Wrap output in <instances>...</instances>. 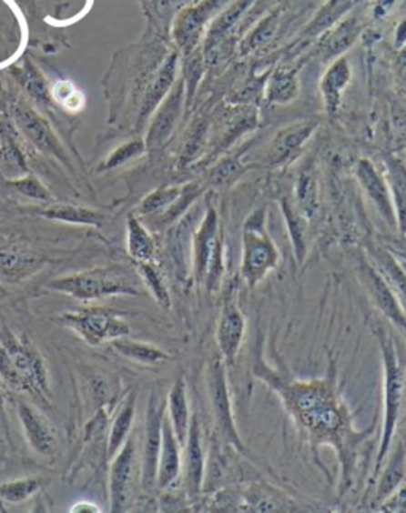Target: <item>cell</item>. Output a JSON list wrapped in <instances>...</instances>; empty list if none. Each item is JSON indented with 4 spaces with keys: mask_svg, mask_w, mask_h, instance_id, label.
Here are the masks:
<instances>
[{
    "mask_svg": "<svg viewBox=\"0 0 406 513\" xmlns=\"http://www.w3.org/2000/svg\"><path fill=\"white\" fill-rule=\"evenodd\" d=\"M258 376L277 391L297 427L307 434L313 444L332 446L339 453L343 485L350 487L356 466L357 447L371 434L373 427L365 433L352 428L351 416L345 403L340 399L335 376L316 380H289L271 373L267 367H256Z\"/></svg>",
    "mask_w": 406,
    "mask_h": 513,
    "instance_id": "1",
    "label": "cell"
},
{
    "mask_svg": "<svg viewBox=\"0 0 406 513\" xmlns=\"http://www.w3.org/2000/svg\"><path fill=\"white\" fill-rule=\"evenodd\" d=\"M111 347L115 348V352L124 358H129L142 365H160V363L170 360V355L164 352L162 348L156 347L148 342L134 341L129 337L111 341Z\"/></svg>",
    "mask_w": 406,
    "mask_h": 513,
    "instance_id": "24",
    "label": "cell"
},
{
    "mask_svg": "<svg viewBox=\"0 0 406 513\" xmlns=\"http://www.w3.org/2000/svg\"><path fill=\"white\" fill-rule=\"evenodd\" d=\"M138 275L142 277L143 284L148 288L149 294L153 295L156 303L164 309H170L172 298L168 294V288H167L166 282H164L162 276L159 275V271L156 269L153 263H138Z\"/></svg>",
    "mask_w": 406,
    "mask_h": 513,
    "instance_id": "36",
    "label": "cell"
},
{
    "mask_svg": "<svg viewBox=\"0 0 406 513\" xmlns=\"http://www.w3.org/2000/svg\"><path fill=\"white\" fill-rule=\"evenodd\" d=\"M185 458H183V482H185L186 495L191 501H198L203 493V483L207 474L205 452L202 446V429L198 416H192L189 433L186 438Z\"/></svg>",
    "mask_w": 406,
    "mask_h": 513,
    "instance_id": "12",
    "label": "cell"
},
{
    "mask_svg": "<svg viewBox=\"0 0 406 513\" xmlns=\"http://www.w3.org/2000/svg\"><path fill=\"white\" fill-rule=\"evenodd\" d=\"M136 440L129 438L111 458L110 468V510L123 512L129 498L130 483L136 469Z\"/></svg>",
    "mask_w": 406,
    "mask_h": 513,
    "instance_id": "13",
    "label": "cell"
},
{
    "mask_svg": "<svg viewBox=\"0 0 406 513\" xmlns=\"http://www.w3.org/2000/svg\"><path fill=\"white\" fill-rule=\"evenodd\" d=\"M359 31H360V27H359L356 18L346 19L345 23H341L324 40L322 51H324L326 57H333V55L343 53L348 46H351L357 35H359Z\"/></svg>",
    "mask_w": 406,
    "mask_h": 513,
    "instance_id": "35",
    "label": "cell"
},
{
    "mask_svg": "<svg viewBox=\"0 0 406 513\" xmlns=\"http://www.w3.org/2000/svg\"><path fill=\"white\" fill-rule=\"evenodd\" d=\"M18 417L29 446L40 455L51 457L56 450V436L48 422L38 410L23 401L18 403Z\"/></svg>",
    "mask_w": 406,
    "mask_h": 513,
    "instance_id": "19",
    "label": "cell"
},
{
    "mask_svg": "<svg viewBox=\"0 0 406 513\" xmlns=\"http://www.w3.org/2000/svg\"><path fill=\"white\" fill-rule=\"evenodd\" d=\"M299 94L296 74L289 70H278L267 87V98L271 104H289Z\"/></svg>",
    "mask_w": 406,
    "mask_h": 513,
    "instance_id": "34",
    "label": "cell"
},
{
    "mask_svg": "<svg viewBox=\"0 0 406 513\" xmlns=\"http://www.w3.org/2000/svg\"><path fill=\"white\" fill-rule=\"evenodd\" d=\"M394 2L395 0H380L375 8L376 16L381 18L382 15H386L391 10V6L394 5Z\"/></svg>",
    "mask_w": 406,
    "mask_h": 513,
    "instance_id": "51",
    "label": "cell"
},
{
    "mask_svg": "<svg viewBox=\"0 0 406 513\" xmlns=\"http://www.w3.org/2000/svg\"><path fill=\"white\" fill-rule=\"evenodd\" d=\"M167 417L172 423L173 431L178 438L179 444L185 446L186 438L189 433L191 425V409H189V399H188V390L183 377H178L172 385L167 397Z\"/></svg>",
    "mask_w": 406,
    "mask_h": 513,
    "instance_id": "22",
    "label": "cell"
},
{
    "mask_svg": "<svg viewBox=\"0 0 406 513\" xmlns=\"http://www.w3.org/2000/svg\"><path fill=\"white\" fill-rule=\"evenodd\" d=\"M175 72H177V55H172L167 59L164 67L160 68L159 75L156 76L153 86L147 92V97H145L142 111H140V117H138L140 123L151 116V113L157 108V105L168 94L170 87H172L173 80H175Z\"/></svg>",
    "mask_w": 406,
    "mask_h": 513,
    "instance_id": "28",
    "label": "cell"
},
{
    "mask_svg": "<svg viewBox=\"0 0 406 513\" xmlns=\"http://www.w3.org/2000/svg\"><path fill=\"white\" fill-rule=\"evenodd\" d=\"M5 422V412H4V397H2V393H0V427Z\"/></svg>",
    "mask_w": 406,
    "mask_h": 513,
    "instance_id": "53",
    "label": "cell"
},
{
    "mask_svg": "<svg viewBox=\"0 0 406 513\" xmlns=\"http://www.w3.org/2000/svg\"><path fill=\"white\" fill-rule=\"evenodd\" d=\"M405 40H406V21L405 23H403V25H401V27H399V31H397V45L401 46V45H403V43H405Z\"/></svg>",
    "mask_w": 406,
    "mask_h": 513,
    "instance_id": "52",
    "label": "cell"
},
{
    "mask_svg": "<svg viewBox=\"0 0 406 513\" xmlns=\"http://www.w3.org/2000/svg\"><path fill=\"white\" fill-rule=\"evenodd\" d=\"M281 209H283L284 220L288 226L294 254H296L297 260L302 263L303 258L307 256V217L299 208V205L292 202L289 196L281 198Z\"/></svg>",
    "mask_w": 406,
    "mask_h": 513,
    "instance_id": "26",
    "label": "cell"
},
{
    "mask_svg": "<svg viewBox=\"0 0 406 513\" xmlns=\"http://www.w3.org/2000/svg\"><path fill=\"white\" fill-rule=\"evenodd\" d=\"M241 276L248 287L254 288L279 262L277 246L267 230V211L256 209L243 226Z\"/></svg>",
    "mask_w": 406,
    "mask_h": 513,
    "instance_id": "5",
    "label": "cell"
},
{
    "mask_svg": "<svg viewBox=\"0 0 406 513\" xmlns=\"http://www.w3.org/2000/svg\"><path fill=\"white\" fill-rule=\"evenodd\" d=\"M145 153V145L142 141H130V143H126L123 146L117 147V151L108 156V159L105 160L100 170H113L117 166H121L129 162V160L136 159L138 156H142Z\"/></svg>",
    "mask_w": 406,
    "mask_h": 513,
    "instance_id": "43",
    "label": "cell"
},
{
    "mask_svg": "<svg viewBox=\"0 0 406 513\" xmlns=\"http://www.w3.org/2000/svg\"><path fill=\"white\" fill-rule=\"evenodd\" d=\"M278 19L277 16L264 19L260 25L254 29L253 34L247 38V42L243 45L245 51H253V49L262 46L264 43L269 42L275 32H277Z\"/></svg>",
    "mask_w": 406,
    "mask_h": 513,
    "instance_id": "45",
    "label": "cell"
},
{
    "mask_svg": "<svg viewBox=\"0 0 406 513\" xmlns=\"http://www.w3.org/2000/svg\"><path fill=\"white\" fill-rule=\"evenodd\" d=\"M46 482L42 477H27L0 485V501L19 504L42 491Z\"/></svg>",
    "mask_w": 406,
    "mask_h": 513,
    "instance_id": "33",
    "label": "cell"
},
{
    "mask_svg": "<svg viewBox=\"0 0 406 513\" xmlns=\"http://www.w3.org/2000/svg\"><path fill=\"white\" fill-rule=\"evenodd\" d=\"M388 184L397 214V226L406 233V166L401 160L389 156L386 157Z\"/></svg>",
    "mask_w": 406,
    "mask_h": 513,
    "instance_id": "27",
    "label": "cell"
},
{
    "mask_svg": "<svg viewBox=\"0 0 406 513\" xmlns=\"http://www.w3.org/2000/svg\"><path fill=\"white\" fill-rule=\"evenodd\" d=\"M360 281L382 316L388 317L391 324L394 325L397 330H401L406 339L405 312L401 309V301L395 297L394 290L389 286L386 277L380 273V269L371 267L370 263L362 262Z\"/></svg>",
    "mask_w": 406,
    "mask_h": 513,
    "instance_id": "10",
    "label": "cell"
},
{
    "mask_svg": "<svg viewBox=\"0 0 406 513\" xmlns=\"http://www.w3.org/2000/svg\"><path fill=\"white\" fill-rule=\"evenodd\" d=\"M0 377L16 391L50 401L46 363L29 337L4 333L0 339Z\"/></svg>",
    "mask_w": 406,
    "mask_h": 513,
    "instance_id": "2",
    "label": "cell"
},
{
    "mask_svg": "<svg viewBox=\"0 0 406 513\" xmlns=\"http://www.w3.org/2000/svg\"><path fill=\"white\" fill-rule=\"evenodd\" d=\"M350 80H351V68L346 59H339L332 67L327 70V74L320 81V91L324 96L329 115H335L339 111L341 94L345 91Z\"/></svg>",
    "mask_w": 406,
    "mask_h": 513,
    "instance_id": "23",
    "label": "cell"
},
{
    "mask_svg": "<svg viewBox=\"0 0 406 513\" xmlns=\"http://www.w3.org/2000/svg\"><path fill=\"white\" fill-rule=\"evenodd\" d=\"M15 116H16V124H18L19 128L23 130V134H25L40 151L51 154V156H55V157H57L61 162L68 164L67 156L62 151L61 145L57 143L50 127L45 124L44 119L38 116L36 111L18 106Z\"/></svg>",
    "mask_w": 406,
    "mask_h": 513,
    "instance_id": "20",
    "label": "cell"
},
{
    "mask_svg": "<svg viewBox=\"0 0 406 513\" xmlns=\"http://www.w3.org/2000/svg\"><path fill=\"white\" fill-rule=\"evenodd\" d=\"M359 0H330L320 10V15L316 16L311 25L308 27V34L310 35H316L320 32L326 31L327 27H330L337 19L341 18Z\"/></svg>",
    "mask_w": 406,
    "mask_h": 513,
    "instance_id": "39",
    "label": "cell"
},
{
    "mask_svg": "<svg viewBox=\"0 0 406 513\" xmlns=\"http://www.w3.org/2000/svg\"><path fill=\"white\" fill-rule=\"evenodd\" d=\"M208 395L211 409L215 417V431L221 444L234 447L235 450L245 453V444L241 440L239 428L235 423L234 407L228 382V365L221 355L213 357L208 363Z\"/></svg>",
    "mask_w": 406,
    "mask_h": 513,
    "instance_id": "8",
    "label": "cell"
},
{
    "mask_svg": "<svg viewBox=\"0 0 406 513\" xmlns=\"http://www.w3.org/2000/svg\"><path fill=\"white\" fill-rule=\"evenodd\" d=\"M203 135H205V126L200 124L198 127L194 128L189 140L186 143L185 151L181 154V166L191 164L192 160L196 159L198 149L202 146Z\"/></svg>",
    "mask_w": 406,
    "mask_h": 513,
    "instance_id": "47",
    "label": "cell"
},
{
    "mask_svg": "<svg viewBox=\"0 0 406 513\" xmlns=\"http://www.w3.org/2000/svg\"><path fill=\"white\" fill-rule=\"evenodd\" d=\"M167 406L159 397H151L145 423V442H143L142 485L143 488H156L157 463H159L160 444H162V423L166 417Z\"/></svg>",
    "mask_w": 406,
    "mask_h": 513,
    "instance_id": "9",
    "label": "cell"
},
{
    "mask_svg": "<svg viewBox=\"0 0 406 513\" xmlns=\"http://www.w3.org/2000/svg\"><path fill=\"white\" fill-rule=\"evenodd\" d=\"M183 100H185V85L179 81L178 85L175 86V89L168 94V97L162 102L159 111L156 113L147 138V146L149 149H157L168 140L175 124L178 121Z\"/></svg>",
    "mask_w": 406,
    "mask_h": 513,
    "instance_id": "17",
    "label": "cell"
},
{
    "mask_svg": "<svg viewBox=\"0 0 406 513\" xmlns=\"http://www.w3.org/2000/svg\"><path fill=\"white\" fill-rule=\"evenodd\" d=\"M357 181L360 184L363 192L367 194L371 203L375 205L378 213L391 226H397V214H395L394 202L391 196L388 181L382 176L376 166L369 159L359 160L356 166Z\"/></svg>",
    "mask_w": 406,
    "mask_h": 513,
    "instance_id": "14",
    "label": "cell"
},
{
    "mask_svg": "<svg viewBox=\"0 0 406 513\" xmlns=\"http://www.w3.org/2000/svg\"><path fill=\"white\" fill-rule=\"evenodd\" d=\"M44 260L23 246H0V276L8 282L25 281L42 268Z\"/></svg>",
    "mask_w": 406,
    "mask_h": 513,
    "instance_id": "18",
    "label": "cell"
},
{
    "mask_svg": "<svg viewBox=\"0 0 406 513\" xmlns=\"http://www.w3.org/2000/svg\"><path fill=\"white\" fill-rule=\"evenodd\" d=\"M0 512H5V508H4V504L0 501Z\"/></svg>",
    "mask_w": 406,
    "mask_h": 513,
    "instance_id": "54",
    "label": "cell"
},
{
    "mask_svg": "<svg viewBox=\"0 0 406 513\" xmlns=\"http://www.w3.org/2000/svg\"><path fill=\"white\" fill-rule=\"evenodd\" d=\"M136 404L137 395L132 391L127 399L124 401L121 409L117 410L115 422L111 425L110 434H108V444H107V455L110 459L119 452L124 442L129 439L130 429L136 418Z\"/></svg>",
    "mask_w": 406,
    "mask_h": 513,
    "instance_id": "25",
    "label": "cell"
},
{
    "mask_svg": "<svg viewBox=\"0 0 406 513\" xmlns=\"http://www.w3.org/2000/svg\"><path fill=\"white\" fill-rule=\"evenodd\" d=\"M53 322L74 331L93 347L130 335V325L123 316L107 307L62 312L53 317Z\"/></svg>",
    "mask_w": 406,
    "mask_h": 513,
    "instance_id": "6",
    "label": "cell"
},
{
    "mask_svg": "<svg viewBox=\"0 0 406 513\" xmlns=\"http://www.w3.org/2000/svg\"><path fill=\"white\" fill-rule=\"evenodd\" d=\"M314 128L316 123L313 121L292 124L289 127L281 128L271 141L270 153H269L271 166H281L284 162L294 159L308 138L313 135Z\"/></svg>",
    "mask_w": 406,
    "mask_h": 513,
    "instance_id": "21",
    "label": "cell"
},
{
    "mask_svg": "<svg viewBox=\"0 0 406 513\" xmlns=\"http://www.w3.org/2000/svg\"><path fill=\"white\" fill-rule=\"evenodd\" d=\"M397 75H399L401 89L406 94V48L401 51L399 59H397Z\"/></svg>",
    "mask_w": 406,
    "mask_h": 513,
    "instance_id": "49",
    "label": "cell"
},
{
    "mask_svg": "<svg viewBox=\"0 0 406 513\" xmlns=\"http://www.w3.org/2000/svg\"><path fill=\"white\" fill-rule=\"evenodd\" d=\"M200 194H202V189H200V186H198V184L183 186V190H181L178 198L166 211L157 214V222H159L160 226L172 224V222L178 219L181 214H185L188 211V208L191 206L196 198H198Z\"/></svg>",
    "mask_w": 406,
    "mask_h": 513,
    "instance_id": "40",
    "label": "cell"
},
{
    "mask_svg": "<svg viewBox=\"0 0 406 513\" xmlns=\"http://www.w3.org/2000/svg\"><path fill=\"white\" fill-rule=\"evenodd\" d=\"M38 213L46 219L61 220V222L78 224V226H99L104 222V216L97 211L75 206V205H66V203L50 205L46 208L38 209Z\"/></svg>",
    "mask_w": 406,
    "mask_h": 513,
    "instance_id": "29",
    "label": "cell"
},
{
    "mask_svg": "<svg viewBox=\"0 0 406 513\" xmlns=\"http://www.w3.org/2000/svg\"><path fill=\"white\" fill-rule=\"evenodd\" d=\"M375 498L373 504L381 506L384 499L394 493L395 489L406 482V442L401 440L392 444L388 457L382 461L381 468L376 472Z\"/></svg>",
    "mask_w": 406,
    "mask_h": 513,
    "instance_id": "16",
    "label": "cell"
},
{
    "mask_svg": "<svg viewBox=\"0 0 406 513\" xmlns=\"http://www.w3.org/2000/svg\"><path fill=\"white\" fill-rule=\"evenodd\" d=\"M373 335L380 344L382 361V427L380 438V448L376 455V472L381 468L382 461L388 457L391 447L394 444L395 433L401 418V403L405 393V365L394 337L381 327H373Z\"/></svg>",
    "mask_w": 406,
    "mask_h": 513,
    "instance_id": "3",
    "label": "cell"
},
{
    "mask_svg": "<svg viewBox=\"0 0 406 513\" xmlns=\"http://www.w3.org/2000/svg\"><path fill=\"white\" fill-rule=\"evenodd\" d=\"M10 186L13 189L18 190L21 196H29L32 200L45 203L51 202L50 192L36 176L25 175V176L16 177V179L10 181Z\"/></svg>",
    "mask_w": 406,
    "mask_h": 513,
    "instance_id": "42",
    "label": "cell"
},
{
    "mask_svg": "<svg viewBox=\"0 0 406 513\" xmlns=\"http://www.w3.org/2000/svg\"><path fill=\"white\" fill-rule=\"evenodd\" d=\"M205 21L207 18L200 6L189 8L179 15L177 25H175V38L181 48L191 49L196 45Z\"/></svg>",
    "mask_w": 406,
    "mask_h": 513,
    "instance_id": "32",
    "label": "cell"
},
{
    "mask_svg": "<svg viewBox=\"0 0 406 513\" xmlns=\"http://www.w3.org/2000/svg\"><path fill=\"white\" fill-rule=\"evenodd\" d=\"M378 269L389 286L394 290L395 297L401 301V309L406 316V269L391 252L378 251L375 254Z\"/></svg>",
    "mask_w": 406,
    "mask_h": 513,
    "instance_id": "30",
    "label": "cell"
},
{
    "mask_svg": "<svg viewBox=\"0 0 406 513\" xmlns=\"http://www.w3.org/2000/svg\"><path fill=\"white\" fill-rule=\"evenodd\" d=\"M181 190L183 187H177V186L154 190L148 196L143 198L137 211L140 216H157L162 211H166L178 198Z\"/></svg>",
    "mask_w": 406,
    "mask_h": 513,
    "instance_id": "38",
    "label": "cell"
},
{
    "mask_svg": "<svg viewBox=\"0 0 406 513\" xmlns=\"http://www.w3.org/2000/svg\"><path fill=\"white\" fill-rule=\"evenodd\" d=\"M245 335H247V318L235 299H226L216 327V344L222 360L226 361L228 367L234 365L235 358L243 346Z\"/></svg>",
    "mask_w": 406,
    "mask_h": 513,
    "instance_id": "11",
    "label": "cell"
},
{
    "mask_svg": "<svg viewBox=\"0 0 406 513\" xmlns=\"http://www.w3.org/2000/svg\"><path fill=\"white\" fill-rule=\"evenodd\" d=\"M50 288L80 301H94L107 297H117V295H129V297L140 295V288L137 286L132 273L121 267L94 268L81 271L76 275L59 277L51 282Z\"/></svg>",
    "mask_w": 406,
    "mask_h": 513,
    "instance_id": "4",
    "label": "cell"
},
{
    "mask_svg": "<svg viewBox=\"0 0 406 513\" xmlns=\"http://www.w3.org/2000/svg\"><path fill=\"white\" fill-rule=\"evenodd\" d=\"M127 247L130 256L136 262L145 263L153 260L154 249H156L153 236L136 216H129L127 219Z\"/></svg>",
    "mask_w": 406,
    "mask_h": 513,
    "instance_id": "31",
    "label": "cell"
},
{
    "mask_svg": "<svg viewBox=\"0 0 406 513\" xmlns=\"http://www.w3.org/2000/svg\"><path fill=\"white\" fill-rule=\"evenodd\" d=\"M381 508L386 512H406V482L381 502Z\"/></svg>",
    "mask_w": 406,
    "mask_h": 513,
    "instance_id": "48",
    "label": "cell"
},
{
    "mask_svg": "<svg viewBox=\"0 0 406 513\" xmlns=\"http://www.w3.org/2000/svg\"><path fill=\"white\" fill-rule=\"evenodd\" d=\"M241 173H243V168H241L239 160L228 159L221 162L219 166H215L211 170V175H209V181L218 186V187H222V186H230L239 179Z\"/></svg>",
    "mask_w": 406,
    "mask_h": 513,
    "instance_id": "44",
    "label": "cell"
},
{
    "mask_svg": "<svg viewBox=\"0 0 406 513\" xmlns=\"http://www.w3.org/2000/svg\"><path fill=\"white\" fill-rule=\"evenodd\" d=\"M254 2H256V0H237L234 5L228 6V10L222 13L219 19H218L215 25H213V27H211L208 42L209 40L215 42V40L221 37L222 34H226V32L245 15L248 8L253 5Z\"/></svg>",
    "mask_w": 406,
    "mask_h": 513,
    "instance_id": "41",
    "label": "cell"
},
{
    "mask_svg": "<svg viewBox=\"0 0 406 513\" xmlns=\"http://www.w3.org/2000/svg\"><path fill=\"white\" fill-rule=\"evenodd\" d=\"M297 205L305 214V217H313L318 211L320 200H318V183L311 171H303L297 184Z\"/></svg>",
    "mask_w": 406,
    "mask_h": 513,
    "instance_id": "37",
    "label": "cell"
},
{
    "mask_svg": "<svg viewBox=\"0 0 406 513\" xmlns=\"http://www.w3.org/2000/svg\"><path fill=\"white\" fill-rule=\"evenodd\" d=\"M21 75H23V85H25V89L31 94L32 97L38 100V102H46L48 100V91H46V86H45L42 76L31 65H25Z\"/></svg>",
    "mask_w": 406,
    "mask_h": 513,
    "instance_id": "46",
    "label": "cell"
},
{
    "mask_svg": "<svg viewBox=\"0 0 406 513\" xmlns=\"http://www.w3.org/2000/svg\"><path fill=\"white\" fill-rule=\"evenodd\" d=\"M183 446L179 444L177 434L173 431L168 417H164L162 423V444H160L156 488L167 489L178 480L183 469Z\"/></svg>",
    "mask_w": 406,
    "mask_h": 513,
    "instance_id": "15",
    "label": "cell"
},
{
    "mask_svg": "<svg viewBox=\"0 0 406 513\" xmlns=\"http://www.w3.org/2000/svg\"><path fill=\"white\" fill-rule=\"evenodd\" d=\"M70 512L72 513H100L102 512V508L99 506H96L93 502L89 501H81L76 502L74 508H70Z\"/></svg>",
    "mask_w": 406,
    "mask_h": 513,
    "instance_id": "50",
    "label": "cell"
},
{
    "mask_svg": "<svg viewBox=\"0 0 406 513\" xmlns=\"http://www.w3.org/2000/svg\"><path fill=\"white\" fill-rule=\"evenodd\" d=\"M224 273V239L215 208L207 209L194 235V276L208 290H216Z\"/></svg>",
    "mask_w": 406,
    "mask_h": 513,
    "instance_id": "7",
    "label": "cell"
}]
</instances>
